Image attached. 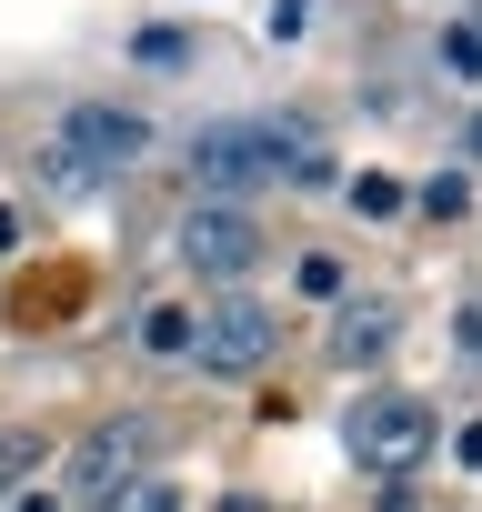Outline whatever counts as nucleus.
I'll list each match as a JSON object with an SVG mask.
<instances>
[{"instance_id": "1", "label": "nucleus", "mask_w": 482, "mask_h": 512, "mask_svg": "<svg viewBox=\"0 0 482 512\" xmlns=\"http://www.w3.org/2000/svg\"><path fill=\"white\" fill-rule=\"evenodd\" d=\"M141 151H151V121H141V111H121V101H71V111L51 121L41 171H51V181H101V171H131Z\"/></svg>"}, {"instance_id": "2", "label": "nucleus", "mask_w": 482, "mask_h": 512, "mask_svg": "<svg viewBox=\"0 0 482 512\" xmlns=\"http://www.w3.org/2000/svg\"><path fill=\"white\" fill-rule=\"evenodd\" d=\"M151 452H161V422H151V412H111V422H91V432L71 442V462H61V502H111L121 482L151 472Z\"/></svg>"}, {"instance_id": "3", "label": "nucleus", "mask_w": 482, "mask_h": 512, "mask_svg": "<svg viewBox=\"0 0 482 512\" xmlns=\"http://www.w3.org/2000/svg\"><path fill=\"white\" fill-rule=\"evenodd\" d=\"M171 251H181L191 272H211V282H241V272L262 262V221L241 211V201H191L181 231H171Z\"/></svg>"}, {"instance_id": "4", "label": "nucleus", "mask_w": 482, "mask_h": 512, "mask_svg": "<svg viewBox=\"0 0 482 512\" xmlns=\"http://www.w3.org/2000/svg\"><path fill=\"white\" fill-rule=\"evenodd\" d=\"M422 452H432V402H422V392H372V402H352V462L412 472Z\"/></svg>"}, {"instance_id": "5", "label": "nucleus", "mask_w": 482, "mask_h": 512, "mask_svg": "<svg viewBox=\"0 0 482 512\" xmlns=\"http://www.w3.org/2000/svg\"><path fill=\"white\" fill-rule=\"evenodd\" d=\"M272 342H282V322H272L262 302H241V292H231V302H211V312H201L191 362H201V372H221V382H241V372H262V362H272Z\"/></svg>"}, {"instance_id": "6", "label": "nucleus", "mask_w": 482, "mask_h": 512, "mask_svg": "<svg viewBox=\"0 0 482 512\" xmlns=\"http://www.w3.org/2000/svg\"><path fill=\"white\" fill-rule=\"evenodd\" d=\"M191 181H201L211 201H241L252 181H272V131H262V121H211V131H191Z\"/></svg>"}, {"instance_id": "7", "label": "nucleus", "mask_w": 482, "mask_h": 512, "mask_svg": "<svg viewBox=\"0 0 482 512\" xmlns=\"http://www.w3.org/2000/svg\"><path fill=\"white\" fill-rule=\"evenodd\" d=\"M392 332H402V312H392V302H342V322H332V362H352V372H362V362H382V352H392Z\"/></svg>"}, {"instance_id": "8", "label": "nucleus", "mask_w": 482, "mask_h": 512, "mask_svg": "<svg viewBox=\"0 0 482 512\" xmlns=\"http://www.w3.org/2000/svg\"><path fill=\"white\" fill-rule=\"evenodd\" d=\"M191 332H201V312H181V302H141V322H131V342H141L151 362H181Z\"/></svg>"}, {"instance_id": "9", "label": "nucleus", "mask_w": 482, "mask_h": 512, "mask_svg": "<svg viewBox=\"0 0 482 512\" xmlns=\"http://www.w3.org/2000/svg\"><path fill=\"white\" fill-rule=\"evenodd\" d=\"M432 71H442L452 91H482V21H442V41H432Z\"/></svg>"}, {"instance_id": "10", "label": "nucleus", "mask_w": 482, "mask_h": 512, "mask_svg": "<svg viewBox=\"0 0 482 512\" xmlns=\"http://www.w3.org/2000/svg\"><path fill=\"white\" fill-rule=\"evenodd\" d=\"M91 512H181V482L141 472V482H121V492H111V502H91Z\"/></svg>"}, {"instance_id": "11", "label": "nucleus", "mask_w": 482, "mask_h": 512, "mask_svg": "<svg viewBox=\"0 0 482 512\" xmlns=\"http://www.w3.org/2000/svg\"><path fill=\"white\" fill-rule=\"evenodd\" d=\"M402 201H412V191H402L392 171H362V181H352V211H362V221H382V211H402Z\"/></svg>"}, {"instance_id": "12", "label": "nucleus", "mask_w": 482, "mask_h": 512, "mask_svg": "<svg viewBox=\"0 0 482 512\" xmlns=\"http://www.w3.org/2000/svg\"><path fill=\"white\" fill-rule=\"evenodd\" d=\"M31 462H41V432H21V422H11V432H0V492H21V472H31Z\"/></svg>"}, {"instance_id": "13", "label": "nucleus", "mask_w": 482, "mask_h": 512, "mask_svg": "<svg viewBox=\"0 0 482 512\" xmlns=\"http://www.w3.org/2000/svg\"><path fill=\"white\" fill-rule=\"evenodd\" d=\"M462 201H472V181H462V171H442V181H432V191H422V211H442V221H452V211H462Z\"/></svg>"}, {"instance_id": "14", "label": "nucleus", "mask_w": 482, "mask_h": 512, "mask_svg": "<svg viewBox=\"0 0 482 512\" xmlns=\"http://www.w3.org/2000/svg\"><path fill=\"white\" fill-rule=\"evenodd\" d=\"M302 21H312V0H272V41H292Z\"/></svg>"}, {"instance_id": "15", "label": "nucleus", "mask_w": 482, "mask_h": 512, "mask_svg": "<svg viewBox=\"0 0 482 512\" xmlns=\"http://www.w3.org/2000/svg\"><path fill=\"white\" fill-rule=\"evenodd\" d=\"M11 512H61V492H11Z\"/></svg>"}, {"instance_id": "16", "label": "nucleus", "mask_w": 482, "mask_h": 512, "mask_svg": "<svg viewBox=\"0 0 482 512\" xmlns=\"http://www.w3.org/2000/svg\"><path fill=\"white\" fill-rule=\"evenodd\" d=\"M11 241H21V211H11V201H0V251H11Z\"/></svg>"}, {"instance_id": "17", "label": "nucleus", "mask_w": 482, "mask_h": 512, "mask_svg": "<svg viewBox=\"0 0 482 512\" xmlns=\"http://www.w3.org/2000/svg\"><path fill=\"white\" fill-rule=\"evenodd\" d=\"M462 462H472V472H482V422H472V432H462Z\"/></svg>"}, {"instance_id": "18", "label": "nucleus", "mask_w": 482, "mask_h": 512, "mask_svg": "<svg viewBox=\"0 0 482 512\" xmlns=\"http://www.w3.org/2000/svg\"><path fill=\"white\" fill-rule=\"evenodd\" d=\"M462 151H472V161H482V111H472V131H462Z\"/></svg>"}]
</instances>
